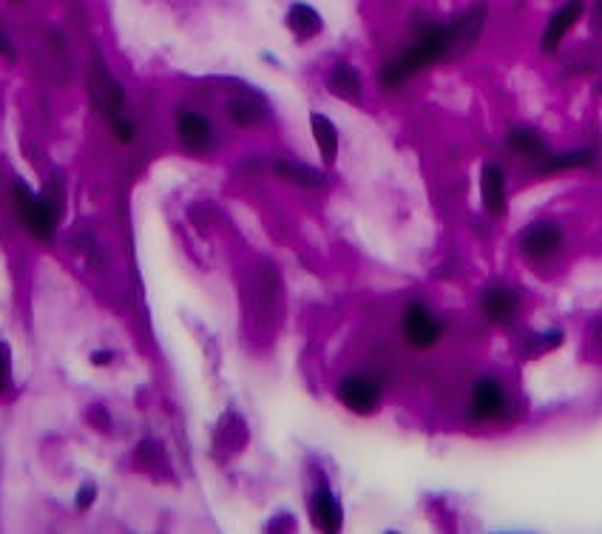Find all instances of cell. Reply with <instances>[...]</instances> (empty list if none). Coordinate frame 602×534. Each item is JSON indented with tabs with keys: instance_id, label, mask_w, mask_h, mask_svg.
Here are the masks:
<instances>
[{
	"instance_id": "6da1fadb",
	"label": "cell",
	"mask_w": 602,
	"mask_h": 534,
	"mask_svg": "<svg viewBox=\"0 0 602 534\" xmlns=\"http://www.w3.org/2000/svg\"><path fill=\"white\" fill-rule=\"evenodd\" d=\"M483 23H486V12H483V6H478L463 18L435 23V26L424 29L412 46H407L398 57H392L390 63L381 69V86L387 91H398L401 86H407L418 72H424L441 60H449L452 54L466 52L480 37Z\"/></svg>"
},
{
	"instance_id": "7a4b0ae2",
	"label": "cell",
	"mask_w": 602,
	"mask_h": 534,
	"mask_svg": "<svg viewBox=\"0 0 602 534\" xmlns=\"http://www.w3.org/2000/svg\"><path fill=\"white\" fill-rule=\"evenodd\" d=\"M568 245V231L563 222L557 219H549V216H540V219H532L520 236H517V248L523 253L526 262H534V265H543V262H551L557 259Z\"/></svg>"
},
{
	"instance_id": "3957f363",
	"label": "cell",
	"mask_w": 602,
	"mask_h": 534,
	"mask_svg": "<svg viewBox=\"0 0 602 534\" xmlns=\"http://www.w3.org/2000/svg\"><path fill=\"white\" fill-rule=\"evenodd\" d=\"M478 310L486 324L495 327H512L523 316V293L512 285H486L478 296Z\"/></svg>"
},
{
	"instance_id": "277c9868",
	"label": "cell",
	"mask_w": 602,
	"mask_h": 534,
	"mask_svg": "<svg viewBox=\"0 0 602 534\" xmlns=\"http://www.w3.org/2000/svg\"><path fill=\"white\" fill-rule=\"evenodd\" d=\"M509 412V390L497 375H483L475 381L469 395V418L472 424H495Z\"/></svg>"
},
{
	"instance_id": "5b68a950",
	"label": "cell",
	"mask_w": 602,
	"mask_h": 534,
	"mask_svg": "<svg viewBox=\"0 0 602 534\" xmlns=\"http://www.w3.org/2000/svg\"><path fill=\"white\" fill-rule=\"evenodd\" d=\"M401 336L412 350L426 353L441 341L443 321L421 299H412L404 310V319H401Z\"/></svg>"
},
{
	"instance_id": "8992f818",
	"label": "cell",
	"mask_w": 602,
	"mask_h": 534,
	"mask_svg": "<svg viewBox=\"0 0 602 534\" xmlns=\"http://www.w3.org/2000/svg\"><path fill=\"white\" fill-rule=\"evenodd\" d=\"M338 401L341 407L353 415H361V418H370L372 412H378L381 401H384V390L381 384L370 378V375H344L338 381Z\"/></svg>"
},
{
	"instance_id": "52a82bcc",
	"label": "cell",
	"mask_w": 602,
	"mask_h": 534,
	"mask_svg": "<svg viewBox=\"0 0 602 534\" xmlns=\"http://www.w3.org/2000/svg\"><path fill=\"white\" fill-rule=\"evenodd\" d=\"M480 208L489 219H503L509 211V179L497 162H483L480 168Z\"/></svg>"
},
{
	"instance_id": "ba28073f",
	"label": "cell",
	"mask_w": 602,
	"mask_h": 534,
	"mask_svg": "<svg viewBox=\"0 0 602 534\" xmlns=\"http://www.w3.org/2000/svg\"><path fill=\"white\" fill-rule=\"evenodd\" d=\"M15 208H18L20 222L23 228L32 233L40 242H49L54 233V211L46 199H37L32 196L23 185L15 188Z\"/></svg>"
},
{
	"instance_id": "9c48e42d",
	"label": "cell",
	"mask_w": 602,
	"mask_h": 534,
	"mask_svg": "<svg viewBox=\"0 0 602 534\" xmlns=\"http://www.w3.org/2000/svg\"><path fill=\"white\" fill-rule=\"evenodd\" d=\"M503 148L517 157V160H526L537 165L551 154V145L546 140L543 131H537L534 125H512L506 134H503Z\"/></svg>"
},
{
	"instance_id": "30bf717a",
	"label": "cell",
	"mask_w": 602,
	"mask_h": 534,
	"mask_svg": "<svg viewBox=\"0 0 602 534\" xmlns=\"http://www.w3.org/2000/svg\"><path fill=\"white\" fill-rule=\"evenodd\" d=\"M89 91H91V100H94V106L100 114H106L108 120H114V117H120L125 108V91L123 86L108 74V69L97 60L94 66H91V80H89Z\"/></svg>"
},
{
	"instance_id": "8fae6325",
	"label": "cell",
	"mask_w": 602,
	"mask_h": 534,
	"mask_svg": "<svg viewBox=\"0 0 602 534\" xmlns=\"http://www.w3.org/2000/svg\"><path fill=\"white\" fill-rule=\"evenodd\" d=\"M585 15V0H566L546 23L543 37H540V49L546 54L557 52L563 46V40L568 37V32L580 23V18Z\"/></svg>"
},
{
	"instance_id": "7c38bea8",
	"label": "cell",
	"mask_w": 602,
	"mask_h": 534,
	"mask_svg": "<svg viewBox=\"0 0 602 534\" xmlns=\"http://www.w3.org/2000/svg\"><path fill=\"white\" fill-rule=\"evenodd\" d=\"M310 515H313V523L319 532H330L336 534L341 532L344 526V509H341V500L336 498V492L321 481L313 495H310Z\"/></svg>"
},
{
	"instance_id": "4fadbf2b",
	"label": "cell",
	"mask_w": 602,
	"mask_h": 534,
	"mask_svg": "<svg viewBox=\"0 0 602 534\" xmlns=\"http://www.w3.org/2000/svg\"><path fill=\"white\" fill-rule=\"evenodd\" d=\"M177 134L182 145L188 148V151H194V154H202V151H208V145H211V123H208V117L205 114H199V111H179V120H177Z\"/></svg>"
},
{
	"instance_id": "5bb4252c",
	"label": "cell",
	"mask_w": 602,
	"mask_h": 534,
	"mask_svg": "<svg viewBox=\"0 0 602 534\" xmlns=\"http://www.w3.org/2000/svg\"><path fill=\"white\" fill-rule=\"evenodd\" d=\"M597 162V151L594 148H574V151H563V154H549L543 162H537V174L540 177H554V174H568V171H585Z\"/></svg>"
},
{
	"instance_id": "9a60e30c",
	"label": "cell",
	"mask_w": 602,
	"mask_h": 534,
	"mask_svg": "<svg viewBox=\"0 0 602 534\" xmlns=\"http://www.w3.org/2000/svg\"><path fill=\"white\" fill-rule=\"evenodd\" d=\"M310 128H313V140H316V148H319V157L324 165H336L338 160V148H341V134H338L336 123L316 111L310 117Z\"/></svg>"
},
{
	"instance_id": "2e32d148",
	"label": "cell",
	"mask_w": 602,
	"mask_h": 534,
	"mask_svg": "<svg viewBox=\"0 0 602 534\" xmlns=\"http://www.w3.org/2000/svg\"><path fill=\"white\" fill-rule=\"evenodd\" d=\"M327 89L333 91L338 100L353 103V100H361V94H364V80H361V74H358L355 66H350V63H336V66L327 72Z\"/></svg>"
},
{
	"instance_id": "e0dca14e",
	"label": "cell",
	"mask_w": 602,
	"mask_h": 534,
	"mask_svg": "<svg viewBox=\"0 0 602 534\" xmlns=\"http://www.w3.org/2000/svg\"><path fill=\"white\" fill-rule=\"evenodd\" d=\"M287 26H290V32L299 37V40H310V37L321 35L324 20H321V15L313 6H307V3H293L290 12H287Z\"/></svg>"
},
{
	"instance_id": "ac0fdd59",
	"label": "cell",
	"mask_w": 602,
	"mask_h": 534,
	"mask_svg": "<svg viewBox=\"0 0 602 534\" xmlns=\"http://www.w3.org/2000/svg\"><path fill=\"white\" fill-rule=\"evenodd\" d=\"M273 174L290 185H299V188H324V177L319 171L301 165V162H290V160H279L273 162Z\"/></svg>"
},
{
	"instance_id": "d6986e66",
	"label": "cell",
	"mask_w": 602,
	"mask_h": 534,
	"mask_svg": "<svg viewBox=\"0 0 602 534\" xmlns=\"http://www.w3.org/2000/svg\"><path fill=\"white\" fill-rule=\"evenodd\" d=\"M228 114H231L233 123L242 125V128L259 125L262 123V117H265L262 106H259L256 100H250V97H236L231 106H228Z\"/></svg>"
},
{
	"instance_id": "ffe728a7",
	"label": "cell",
	"mask_w": 602,
	"mask_h": 534,
	"mask_svg": "<svg viewBox=\"0 0 602 534\" xmlns=\"http://www.w3.org/2000/svg\"><path fill=\"white\" fill-rule=\"evenodd\" d=\"M111 131H114V137L125 145L134 143V137H137V125H134V120H128L125 114L111 120Z\"/></svg>"
},
{
	"instance_id": "44dd1931",
	"label": "cell",
	"mask_w": 602,
	"mask_h": 534,
	"mask_svg": "<svg viewBox=\"0 0 602 534\" xmlns=\"http://www.w3.org/2000/svg\"><path fill=\"white\" fill-rule=\"evenodd\" d=\"M591 29L602 35V0H594L591 3Z\"/></svg>"
},
{
	"instance_id": "7402d4cb",
	"label": "cell",
	"mask_w": 602,
	"mask_h": 534,
	"mask_svg": "<svg viewBox=\"0 0 602 534\" xmlns=\"http://www.w3.org/2000/svg\"><path fill=\"white\" fill-rule=\"evenodd\" d=\"M0 57H6V60H15V46H12V40L6 37L3 29H0Z\"/></svg>"
},
{
	"instance_id": "603a6c76",
	"label": "cell",
	"mask_w": 602,
	"mask_h": 534,
	"mask_svg": "<svg viewBox=\"0 0 602 534\" xmlns=\"http://www.w3.org/2000/svg\"><path fill=\"white\" fill-rule=\"evenodd\" d=\"M91 500H94V489H91V486H86V492H83V495H77V506H80V509H86Z\"/></svg>"
},
{
	"instance_id": "cb8c5ba5",
	"label": "cell",
	"mask_w": 602,
	"mask_h": 534,
	"mask_svg": "<svg viewBox=\"0 0 602 534\" xmlns=\"http://www.w3.org/2000/svg\"><path fill=\"white\" fill-rule=\"evenodd\" d=\"M91 361H94V364H108V361H111V353H94Z\"/></svg>"
},
{
	"instance_id": "d4e9b609",
	"label": "cell",
	"mask_w": 602,
	"mask_h": 534,
	"mask_svg": "<svg viewBox=\"0 0 602 534\" xmlns=\"http://www.w3.org/2000/svg\"><path fill=\"white\" fill-rule=\"evenodd\" d=\"M594 333H597V344H600V353H602V319L597 321V327H594Z\"/></svg>"
},
{
	"instance_id": "484cf974",
	"label": "cell",
	"mask_w": 602,
	"mask_h": 534,
	"mask_svg": "<svg viewBox=\"0 0 602 534\" xmlns=\"http://www.w3.org/2000/svg\"><path fill=\"white\" fill-rule=\"evenodd\" d=\"M0 387H3V358H0Z\"/></svg>"
}]
</instances>
